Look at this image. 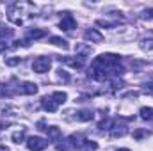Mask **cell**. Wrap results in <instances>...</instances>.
I'll list each match as a JSON object with an SVG mask.
<instances>
[{"mask_svg":"<svg viewBox=\"0 0 153 151\" xmlns=\"http://www.w3.org/2000/svg\"><path fill=\"white\" fill-rule=\"evenodd\" d=\"M50 66H52L50 57H38V59L32 62V70H34L36 73H46V71L50 70Z\"/></svg>","mask_w":153,"mask_h":151,"instance_id":"1","label":"cell"},{"mask_svg":"<svg viewBox=\"0 0 153 151\" xmlns=\"http://www.w3.org/2000/svg\"><path fill=\"white\" fill-rule=\"evenodd\" d=\"M48 146V141L43 137H29L27 139V148L30 151H41Z\"/></svg>","mask_w":153,"mask_h":151,"instance_id":"2","label":"cell"},{"mask_svg":"<svg viewBox=\"0 0 153 151\" xmlns=\"http://www.w3.org/2000/svg\"><path fill=\"white\" fill-rule=\"evenodd\" d=\"M76 137L75 135H71V137H68V139H64V141H61L59 144H57V151H73L76 150Z\"/></svg>","mask_w":153,"mask_h":151,"instance_id":"3","label":"cell"},{"mask_svg":"<svg viewBox=\"0 0 153 151\" xmlns=\"http://www.w3.org/2000/svg\"><path fill=\"white\" fill-rule=\"evenodd\" d=\"M41 105H43V109L46 110V112H55L57 109H59V103L55 101V98L50 94V96H45L43 100H41Z\"/></svg>","mask_w":153,"mask_h":151,"instance_id":"4","label":"cell"},{"mask_svg":"<svg viewBox=\"0 0 153 151\" xmlns=\"http://www.w3.org/2000/svg\"><path fill=\"white\" fill-rule=\"evenodd\" d=\"M59 27H61L62 30H71V29L76 27V20L71 16V14H66V16L62 18V21L59 23Z\"/></svg>","mask_w":153,"mask_h":151,"instance_id":"5","label":"cell"},{"mask_svg":"<svg viewBox=\"0 0 153 151\" xmlns=\"http://www.w3.org/2000/svg\"><path fill=\"white\" fill-rule=\"evenodd\" d=\"M20 93H22V94H36V93H38V85L32 84V82H25V84H22Z\"/></svg>","mask_w":153,"mask_h":151,"instance_id":"6","label":"cell"},{"mask_svg":"<svg viewBox=\"0 0 153 151\" xmlns=\"http://www.w3.org/2000/svg\"><path fill=\"white\" fill-rule=\"evenodd\" d=\"M126 132H128V130H126V126H123V124H112V126H111V135H112V137H123V135H126Z\"/></svg>","mask_w":153,"mask_h":151,"instance_id":"7","label":"cell"},{"mask_svg":"<svg viewBox=\"0 0 153 151\" xmlns=\"http://www.w3.org/2000/svg\"><path fill=\"white\" fill-rule=\"evenodd\" d=\"M84 38L87 39V41H93V43H102V41H103V36H102L98 30H87V32L84 34Z\"/></svg>","mask_w":153,"mask_h":151,"instance_id":"8","label":"cell"},{"mask_svg":"<svg viewBox=\"0 0 153 151\" xmlns=\"http://www.w3.org/2000/svg\"><path fill=\"white\" fill-rule=\"evenodd\" d=\"M46 133H48V141H59V137H61V132H59V128L57 126H48L46 128Z\"/></svg>","mask_w":153,"mask_h":151,"instance_id":"9","label":"cell"},{"mask_svg":"<svg viewBox=\"0 0 153 151\" xmlns=\"http://www.w3.org/2000/svg\"><path fill=\"white\" fill-rule=\"evenodd\" d=\"M50 43H52V44H55V46H61L62 50H68V48H70V44H68V41H66V39L57 38V36H52V38H50Z\"/></svg>","mask_w":153,"mask_h":151,"instance_id":"10","label":"cell"},{"mask_svg":"<svg viewBox=\"0 0 153 151\" xmlns=\"http://www.w3.org/2000/svg\"><path fill=\"white\" fill-rule=\"evenodd\" d=\"M14 36V30L7 25H0V39H9Z\"/></svg>","mask_w":153,"mask_h":151,"instance_id":"11","label":"cell"},{"mask_svg":"<svg viewBox=\"0 0 153 151\" xmlns=\"http://www.w3.org/2000/svg\"><path fill=\"white\" fill-rule=\"evenodd\" d=\"M76 114H78V115H76L78 121H91V119H93V112H91V110H85V109H84V110H80V112H76Z\"/></svg>","mask_w":153,"mask_h":151,"instance_id":"12","label":"cell"},{"mask_svg":"<svg viewBox=\"0 0 153 151\" xmlns=\"http://www.w3.org/2000/svg\"><path fill=\"white\" fill-rule=\"evenodd\" d=\"M139 114H141L143 119H153V109L152 107H143V109L139 110Z\"/></svg>","mask_w":153,"mask_h":151,"instance_id":"13","label":"cell"},{"mask_svg":"<svg viewBox=\"0 0 153 151\" xmlns=\"http://www.w3.org/2000/svg\"><path fill=\"white\" fill-rule=\"evenodd\" d=\"M66 62H68L71 68H82V66H84V57H78V59H66Z\"/></svg>","mask_w":153,"mask_h":151,"instance_id":"14","label":"cell"},{"mask_svg":"<svg viewBox=\"0 0 153 151\" xmlns=\"http://www.w3.org/2000/svg\"><path fill=\"white\" fill-rule=\"evenodd\" d=\"M46 36V32L45 30H30L29 32V39H41Z\"/></svg>","mask_w":153,"mask_h":151,"instance_id":"15","label":"cell"},{"mask_svg":"<svg viewBox=\"0 0 153 151\" xmlns=\"http://www.w3.org/2000/svg\"><path fill=\"white\" fill-rule=\"evenodd\" d=\"M84 148H85V151H96L98 144L94 141H84Z\"/></svg>","mask_w":153,"mask_h":151,"instance_id":"16","label":"cell"},{"mask_svg":"<svg viewBox=\"0 0 153 151\" xmlns=\"http://www.w3.org/2000/svg\"><path fill=\"white\" fill-rule=\"evenodd\" d=\"M141 48H143V50H152V48H153V39L148 41V39L144 38L143 41H141Z\"/></svg>","mask_w":153,"mask_h":151,"instance_id":"17","label":"cell"},{"mask_svg":"<svg viewBox=\"0 0 153 151\" xmlns=\"http://www.w3.org/2000/svg\"><path fill=\"white\" fill-rule=\"evenodd\" d=\"M23 139H25V133H23V132H16V133H13V141H14L16 144H20Z\"/></svg>","mask_w":153,"mask_h":151,"instance_id":"18","label":"cell"},{"mask_svg":"<svg viewBox=\"0 0 153 151\" xmlns=\"http://www.w3.org/2000/svg\"><path fill=\"white\" fill-rule=\"evenodd\" d=\"M5 64H7V66H16V64H20V57H13V59H7V61H5Z\"/></svg>","mask_w":153,"mask_h":151,"instance_id":"19","label":"cell"},{"mask_svg":"<svg viewBox=\"0 0 153 151\" xmlns=\"http://www.w3.org/2000/svg\"><path fill=\"white\" fill-rule=\"evenodd\" d=\"M143 16H144V18H153V9H146V11L143 13Z\"/></svg>","mask_w":153,"mask_h":151,"instance_id":"20","label":"cell"},{"mask_svg":"<svg viewBox=\"0 0 153 151\" xmlns=\"http://www.w3.org/2000/svg\"><path fill=\"white\" fill-rule=\"evenodd\" d=\"M59 76H61V78H64V80H68V78H70V76H68V73H66V71H62V70L59 71Z\"/></svg>","mask_w":153,"mask_h":151,"instance_id":"21","label":"cell"},{"mask_svg":"<svg viewBox=\"0 0 153 151\" xmlns=\"http://www.w3.org/2000/svg\"><path fill=\"white\" fill-rule=\"evenodd\" d=\"M144 133H146V132H143V130H137V132H135V139H141Z\"/></svg>","mask_w":153,"mask_h":151,"instance_id":"22","label":"cell"},{"mask_svg":"<svg viewBox=\"0 0 153 151\" xmlns=\"http://www.w3.org/2000/svg\"><path fill=\"white\" fill-rule=\"evenodd\" d=\"M2 50H5V43H0V52Z\"/></svg>","mask_w":153,"mask_h":151,"instance_id":"23","label":"cell"},{"mask_svg":"<svg viewBox=\"0 0 153 151\" xmlns=\"http://www.w3.org/2000/svg\"><path fill=\"white\" fill-rule=\"evenodd\" d=\"M0 151H9V150H7L5 146H0Z\"/></svg>","mask_w":153,"mask_h":151,"instance_id":"24","label":"cell"},{"mask_svg":"<svg viewBox=\"0 0 153 151\" xmlns=\"http://www.w3.org/2000/svg\"><path fill=\"white\" fill-rule=\"evenodd\" d=\"M117 151H130V150H126V148H123V150H117Z\"/></svg>","mask_w":153,"mask_h":151,"instance_id":"25","label":"cell"}]
</instances>
